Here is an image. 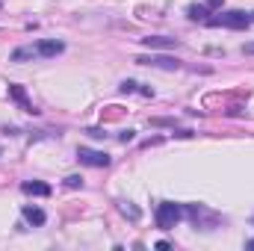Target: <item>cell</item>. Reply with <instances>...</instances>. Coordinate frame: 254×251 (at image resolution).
Listing matches in <instances>:
<instances>
[{
    "label": "cell",
    "mask_w": 254,
    "mask_h": 251,
    "mask_svg": "<svg viewBox=\"0 0 254 251\" xmlns=\"http://www.w3.org/2000/svg\"><path fill=\"white\" fill-rule=\"evenodd\" d=\"M65 51L63 42L57 39H39V42H30V45H21L12 51V63H36V60H54Z\"/></svg>",
    "instance_id": "obj_1"
},
{
    "label": "cell",
    "mask_w": 254,
    "mask_h": 251,
    "mask_svg": "<svg viewBox=\"0 0 254 251\" xmlns=\"http://www.w3.org/2000/svg\"><path fill=\"white\" fill-rule=\"evenodd\" d=\"M21 216L30 222V225H36V228H42L45 222H48V216H45V210H39V207H33V204H24V210H21Z\"/></svg>",
    "instance_id": "obj_10"
},
{
    "label": "cell",
    "mask_w": 254,
    "mask_h": 251,
    "mask_svg": "<svg viewBox=\"0 0 254 251\" xmlns=\"http://www.w3.org/2000/svg\"><path fill=\"white\" fill-rule=\"evenodd\" d=\"M225 0H207V3H192V6H187V15H190L192 21H207L219 6H222Z\"/></svg>",
    "instance_id": "obj_6"
},
{
    "label": "cell",
    "mask_w": 254,
    "mask_h": 251,
    "mask_svg": "<svg viewBox=\"0 0 254 251\" xmlns=\"http://www.w3.org/2000/svg\"><path fill=\"white\" fill-rule=\"evenodd\" d=\"M77 160L83 163V166H95V169H107L110 166V154H104V151H95V148H77Z\"/></svg>",
    "instance_id": "obj_5"
},
{
    "label": "cell",
    "mask_w": 254,
    "mask_h": 251,
    "mask_svg": "<svg viewBox=\"0 0 254 251\" xmlns=\"http://www.w3.org/2000/svg\"><path fill=\"white\" fill-rule=\"evenodd\" d=\"M139 65H151V68H166V71H178L181 68V60H175V57H139L136 60Z\"/></svg>",
    "instance_id": "obj_7"
},
{
    "label": "cell",
    "mask_w": 254,
    "mask_h": 251,
    "mask_svg": "<svg viewBox=\"0 0 254 251\" xmlns=\"http://www.w3.org/2000/svg\"><path fill=\"white\" fill-rule=\"evenodd\" d=\"M142 45L151 48V51H169V48H178V39H169V36H148V39H142Z\"/></svg>",
    "instance_id": "obj_9"
},
{
    "label": "cell",
    "mask_w": 254,
    "mask_h": 251,
    "mask_svg": "<svg viewBox=\"0 0 254 251\" xmlns=\"http://www.w3.org/2000/svg\"><path fill=\"white\" fill-rule=\"evenodd\" d=\"M246 249H254V240H249V243H246Z\"/></svg>",
    "instance_id": "obj_17"
},
{
    "label": "cell",
    "mask_w": 254,
    "mask_h": 251,
    "mask_svg": "<svg viewBox=\"0 0 254 251\" xmlns=\"http://www.w3.org/2000/svg\"><path fill=\"white\" fill-rule=\"evenodd\" d=\"M119 210H122V213H125V216H130V219H133V222H139V216H142V213H139V210H136V207H130V201H122V204H119Z\"/></svg>",
    "instance_id": "obj_13"
},
{
    "label": "cell",
    "mask_w": 254,
    "mask_h": 251,
    "mask_svg": "<svg viewBox=\"0 0 254 251\" xmlns=\"http://www.w3.org/2000/svg\"><path fill=\"white\" fill-rule=\"evenodd\" d=\"M243 54H254V42H249V45H243Z\"/></svg>",
    "instance_id": "obj_16"
},
{
    "label": "cell",
    "mask_w": 254,
    "mask_h": 251,
    "mask_svg": "<svg viewBox=\"0 0 254 251\" xmlns=\"http://www.w3.org/2000/svg\"><path fill=\"white\" fill-rule=\"evenodd\" d=\"M184 219H190L195 228H201V231H213L222 219L213 213V210H207L204 204H184Z\"/></svg>",
    "instance_id": "obj_4"
},
{
    "label": "cell",
    "mask_w": 254,
    "mask_h": 251,
    "mask_svg": "<svg viewBox=\"0 0 254 251\" xmlns=\"http://www.w3.org/2000/svg\"><path fill=\"white\" fill-rule=\"evenodd\" d=\"M9 98H12V101H15V104H18V107H21L24 113H33V116L39 113V110H36V107L30 104V98H27L24 86H18V83H9Z\"/></svg>",
    "instance_id": "obj_8"
},
{
    "label": "cell",
    "mask_w": 254,
    "mask_h": 251,
    "mask_svg": "<svg viewBox=\"0 0 254 251\" xmlns=\"http://www.w3.org/2000/svg\"><path fill=\"white\" fill-rule=\"evenodd\" d=\"M21 192H24V195H42V198H48L54 189L48 187V184H42V181H24V184H21Z\"/></svg>",
    "instance_id": "obj_11"
},
{
    "label": "cell",
    "mask_w": 254,
    "mask_h": 251,
    "mask_svg": "<svg viewBox=\"0 0 254 251\" xmlns=\"http://www.w3.org/2000/svg\"><path fill=\"white\" fill-rule=\"evenodd\" d=\"M184 219V204H175V201H160L157 210H154V222L160 231H172L178 222Z\"/></svg>",
    "instance_id": "obj_3"
},
{
    "label": "cell",
    "mask_w": 254,
    "mask_h": 251,
    "mask_svg": "<svg viewBox=\"0 0 254 251\" xmlns=\"http://www.w3.org/2000/svg\"><path fill=\"white\" fill-rule=\"evenodd\" d=\"M65 187H68V189L83 187V178H80V175H71V178H65Z\"/></svg>",
    "instance_id": "obj_14"
},
{
    "label": "cell",
    "mask_w": 254,
    "mask_h": 251,
    "mask_svg": "<svg viewBox=\"0 0 254 251\" xmlns=\"http://www.w3.org/2000/svg\"><path fill=\"white\" fill-rule=\"evenodd\" d=\"M210 27H225V30H249L254 27V12L246 9H216L210 18H207Z\"/></svg>",
    "instance_id": "obj_2"
},
{
    "label": "cell",
    "mask_w": 254,
    "mask_h": 251,
    "mask_svg": "<svg viewBox=\"0 0 254 251\" xmlns=\"http://www.w3.org/2000/svg\"><path fill=\"white\" fill-rule=\"evenodd\" d=\"M119 139H122V142H130V139H133V130H125V133H122Z\"/></svg>",
    "instance_id": "obj_15"
},
{
    "label": "cell",
    "mask_w": 254,
    "mask_h": 251,
    "mask_svg": "<svg viewBox=\"0 0 254 251\" xmlns=\"http://www.w3.org/2000/svg\"><path fill=\"white\" fill-rule=\"evenodd\" d=\"M119 92H125V95H127V92H142L145 98H154V89H142L136 80H125V83L119 86Z\"/></svg>",
    "instance_id": "obj_12"
}]
</instances>
